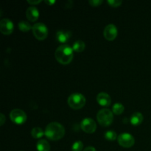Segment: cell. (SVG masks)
Masks as SVG:
<instances>
[{"label": "cell", "mask_w": 151, "mask_h": 151, "mask_svg": "<svg viewBox=\"0 0 151 151\" xmlns=\"http://www.w3.org/2000/svg\"><path fill=\"white\" fill-rule=\"evenodd\" d=\"M44 135L49 139L57 141L63 138L65 135V128L60 123L57 122H50L46 127Z\"/></svg>", "instance_id": "obj_1"}, {"label": "cell", "mask_w": 151, "mask_h": 151, "mask_svg": "<svg viewBox=\"0 0 151 151\" xmlns=\"http://www.w3.org/2000/svg\"><path fill=\"white\" fill-rule=\"evenodd\" d=\"M55 58L61 64H69L73 58V49L67 44L59 46L55 50Z\"/></svg>", "instance_id": "obj_2"}, {"label": "cell", "mask_w": 151, "mask_h": 151, "mask_svg": "<svg viewBox=\"0 0 151 151\" xmlns=\"http://www.w3.org/2000/svg\"><path fill=\"white\" fill-rule=\"evenodd\" d=\"M97 119L102 126H109L114 120L113 112L109 109H100L97 114Z\"/></svg>", "instance_id": "obj_3"}, {"label": "cell", "mask_w": 151, "mask_h": 151, "mask_svg": "<svg viewBox=\"0 0 151 151\" xmlns=\"http://www.w3.org/2000/svg\"><path fill=\"white\" fill-rule=\"evenodd\" d=\"M68 104L72 109H80L86 104V98L81 93H73L68 98Z\"/></svg>", "instance_id": "obj_4"}, {"label": "cell", "mask_w": 151, "mask_h": 151, "mask_svg": "<svg viewBox=\"0 0 151 151\" xmlns=\"http://www.w3.org/2000/svg\"><path fill=\"white\" fill-rule=\"evenodd\" d=\"M32 29L34 36L38 40L45 39L48 35V29L44 23L38 22V23L35 24L32 26Z\"/></svg>", "instance_id": "obj_5"}, {"label": "cell", "mask_w": 151, "mask_h": 151, "mask_svg": "<svg viewBox=\"0 0 151 151\" xmlns=\"http://www.w3.org/2000/svg\"><path fill=\"white\" fill-rule=\"evenodd\" d=\"M10 118L14 123L22 125L27 120V114L21 109H13L10 111Z\"/></svg>", "instance_id": "obj_6"}, {"label": "cell", "mask_w": 151, "mask_h": 151, "mask_svg": "<svg viewBox=\"0 0 151 151\" xmlns=\"http://www.w3.org/2000/svg\"><path fill=\"white\" fill-rule=\"evenodd\" d=\"M118 143L122 147H132L135 143V139L134 137L131 134H128V133H122L118 136Z\"/></svg>", "instance_id": "obj_7"}, {"label": "cell", "mask_w": 151, "mask_h": 151, "mask_svg": "<svg viewBox=\"0 0 151 151\" xmlns=\"http://www.w3.org/2000/svg\"><path fill=\"white\" fill-rule=\"evenodd\" d=\"M81 127L83 131L88 134L94 133L97 128V124L91 118H84L81 122Z\"/></svg>", "instance_id": "obj_8"}, {"label": "cell", "mask_w": 151, "mask_h": 151, "mask_svg": "<svg viewBox=\"0 0 151 151\" xmlns=\"http://www.w3.org/2000/svg\"><path fill=\"white\" fill-rule=\"evenodd\" d=\"M14 28L13 22L7 18H4L0 21V31L4 35H10Z\"/></svg>", "instance_id": "obj_9"}, {"label": "cell", "mask_w": 151, "mask_h": 151, "mask_svg": "<svg viewBox=\"0 0 151 151\" xmlns=\"http://www.w3.org/2000/svg\"><path fill=\"white\" fill-rule=\"evenodd\" d=\"M103 34L108 41H113L117 35V28L113 24H109L105 27Z\"/></svg>", "instance_id": "obj_10"}, {"label": "cell", "mask_w": 151, "mask_h": 151, "mask_svg": "<svg viewBox=\"0 0 151 151\" xmlns=\"http://www.w3.org/2000/svg\"><path fill=\"white\" fill-rule=\"evenodd\" d=\"M97 101L100 106L107 107L111 103V99L109 94L106 92H100L97 96Z\"/></svg>", "instance_id": "obj_11"}, {"label": "cell", "mask_w": 151, "mask_h": 151, "mask_svg": "<svg viewBox=\"0 0 151 151\" xmlns=\"http://www.w3.org/2000/svg\"><path fill=\"white\" fill-rule=\"evenodd\" d=\"M26 16L27 18L30 22H35L38 19V16H39V12L36 7H34V6H31V7H28L27 10Z\"/></svg>", "instance_id": "obj_12"}, {"label": "cell", "mask_w": 151, "mask_h": 151, "mask_svg": "<svg viewBox=\"0 0 151 151\" xmlns=\"http://www.w3.org/2000/svg\"><path fill=\"white\" fill-rule=\"evenodd\" d=\"M71 35H72V33L69 31L58 30L56 32V38L59 42L66 43L70 38Z\"/></svg>", "instance_id": "obj_13"}, {"label": "cell", "mask_w": 151, "mask_h": 151, "mask_svg": "<svg viewBox=\"0 0 151 151\" xmlns=\"http://www.w3.org/2000/svg\"><path fill=\"white\" fill-rule=\"evenodd\" d=\"M143 115L139 112H134L130 118V122L133 125H139L142 122Z\"/></svg>", "instance_id": "obj_14"}, {"label": "cell", "mask_w": 151, "mask_h": 151, "mask_svg": "<svg viewBox=\"0 0 151 151\" xmlns=\"http://www.w3.org/2000/svg\"><path fill=\"white\" fill-rule=\"evenodd\" d=\"M36 148L38 151H50V143L45 139H40L37 142Z\"/></svg>", "instance_id": "obj_15"}, {"label": "cell", "mask_w": 151, "mask_h": 151, "mask_svg": "<svg viewBox=\"0 0 151 151\" xmlns=\"http://www.w3.org/2000/svg\"><path fill=\"white\" fill-rule=\"evenodd\" d=\"M86 47L85 43L81 40H78L74 43L73 46H72V49L74 51L77 52H81L83 51L84 49Z\"/></svg>", "instance_id": "obj_16"}, {"label": "cell", "mask_w": 151, "mask_h": 151, "mask_svg": "<svg viewBox=\"0 0 151 151\" xmlns=\"http://www.w3.org/2000/svg\"><path fill=\"white\" fill-rule=\"evenodd\" d=\"M44 132L43 131L42 128H39V127H35V128H33L32 129V131H31V135L33 138L35 139H39L41 137H42L44 136Z\"/></svg>", "instance_id": "obj_17"}, {"label": "cell", "mask_w": 151, "mask_h": 151, "mask_svg": "<svg viewBox=\"0 0 151 151\" xmlns=\"http://www.w3.org/2000/svg\"><path fill=\"white\" fill-rule=\"evenodd\" d=\"M19 28L22 32H27L32 29V27L31 26L30 24L26 21H22L19 23Z\"/></svg>", "instance_id": "obj_18"}, {"label": "cell", "mask_w": 151, "mask_h": 151, "mask_svg": "<svg viewBox=\"0 0 151 151\" xmlns=\"http://www.w3.org/2000/svg\"><path fill=\"white\" fill-rule=\"evenodd\" d=\"M124 110H125V108L122 103H116L114 104L113 107H112V111L115 114H121L124 111Z\"/></svg>", "instance_id": "obj_19"}, {"label": "cell", "mask_w": 151, "mask_h": 151, "mask_svg": "<svg viewBox=\"0 0 151 151\" xmlns=\"http://www.w3.org/2000/svg\"><path fill=\"white\" fill-rule=\"evenodd\" d=\"M104 137L109 141H114L117 138V134L114 131H107L105 132Z\"/></svg>", "instance_id": "obj_20"}, {"label": "cell", "mask_w": 151, "mask_h": 151, "mask_svg": "<svg viewBox=\"0 0 151 151\" xmlns=\"http://www.w3.org/2000/svg\"><path fill=\"white\" fill-rule=\"evenodd\" d=\"M83 144L82 142L78 140L72 145V151H81L83 150Z\"/></svg>", "instance_id": "obj_21"}, {"label": "cell", "mask_w": 151, "mask_h": 151, "mask_svg": "<svg viewBox=\"0 0 151 151\" xmlns=\"http://www.w3.org/2000/svg\"><path fill=\"white\" fill-rule=\"evenodd\" d=\"M108 3L110 4L111 7H119L122 3V1L121 0H108Z\"/></svg>", "instance_id": "obj_22"}, {"label": "cell", "mask_w": 151, "mask_h": 151, "mask_svg": "<svg viewBox=\"0 0 151 151\" xmlns=\"http://www.w3.org/2000/svg\"><path fill=\"white\" fill-rule=\"evenodd\" d=\"M88 3L92 7H97L103 3V0H89Z\"/></svg>", "instance_id": "obj_23"}, {"label": "cell", "mask_w": 151, "mask_h": 151, "mask_svg": "<svg viewBox=\"0 0 151 151\" xmlns=\"http://www.w3.org/2000/svg\"><path fill=\"white\" fill-rule=\"evenodd\" d=\"M41 0H28L27 2L30 4H36L41 2Z\"/></svg>", "instance_id": "obj_24"}, {"label": "cell", "mask_w": 151, "mask_h": 151, "mask_svg": "<svg viewBox=\"0 0 151 151\" xmlns=\"http://www.w3.org/2000/svg\"><path fill=\"white\" fill-rule=\"evenodd\" d=\"M4 121H5V117H4V115L3 114H0V125H3V124L4 123Z\"/></svg>", "instance_id": "obj_25"}, {"label": "cell", "mask_w": 151, "mask_h": 151, "mask_svg": "<svg viewBox=\"0 0 151 151\" xmlns=\"http://www.w3.org/2000/svg\"><path fill=\"white\" fill-rule=\"evenodd\" d=\"M83 151H96V149L94 148V147H91V146H89V147H87L84 149Z\"/></svg>", "instance_id": "obj_26"}, {"label": "cell", "mask_w": 151, "mask_h": 151, "mask_svg": "<svg viewBox=\"0 0 151 151\" xmlns=\"http://www.w3.org/2000/svg\"><path fill=\"white\" fill-rule=\"evenodd\" d=\"M45 2L47 3V4H49V5H51V4H54V3L55 2V0H52V1H50V0H45Z\"/></svg>", "instance_id": "obj_27"}]
</instances>
